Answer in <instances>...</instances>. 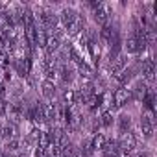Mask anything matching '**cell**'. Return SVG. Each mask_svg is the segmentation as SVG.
Segmentation results:
<instances>
[{
	"instance_id": "obj_1",
	"label": "cell",
	"mask_w": 157,
	"mask_h": 157,
	"mask_svg": "<svg viewBox=\"0 0 157 157\" xmlns=\"http://www.w3.org/2000/svg\"><path fill=\"white\" fill-rule=\"evenodd\" d=\"M117 144H118V150L122 155H131V151L137 148V135L133 131L120 133L117 139Z\"/></svg>"
},
{
	"instance_id": "obj_2",
	"label": "cell",
	"mask_w": 157,
	"mask_h": 157,
	"mask_svg": "<svg viewBox=\"0 0 157 157\" xmlns=\"http://www.w3.org/2000/svg\"><path fill=\"white\" fill-rule=\"evenodd\" d=\"M133 98H131V93H129V89L128 87H118V89H115V93L111 94V107H109V111H113V109H120V107H124L128 102H131Z\"/></svg>"
},
{
	"instance_id": "obj_3",
	"label": "cell",
	"mask_w": 157,
	"mask_h": 157,
	"mask_svg": "<svg viewBox=\"0 0 157 157\" xmlns=\"http://www.w3.org/2000/svg\"><path fill=\"white\" fill-rule=\"evenodd\" d=\"M78 15H80V13H78L74 8H70V6H65V8H61V11L57 13V17H59V26H61L63 30L70 28V26L76 22Z\"/></svg>"
},
{
	"instance_id": "obj_4",
	"label": "cell",
	"mask_w": 157,
	"mask_h": 157,
	"mask_svg": "<svg viewBox=\"0 0 157 157\" xmlns=\"http://www.w3.org/2000/svg\"><path fill=\"white\" fill-rule=\"evenodd\" d=\"M140 72H142V80L146 83H153L155 82V63H153V57L151 56H146L140 63Z\"/></svg>"
},
{
	"instance_id": "obj_5",
	"label": "cell",
	"mask_w": 157,
	"mask_h": 157,
	"mask_svg": "<svg viewBox=\"0 0 157 157\" xmlns=\"http://www.w3.org/2000/svg\"><path fill=\"white\" fill-rule=\"evenodd\" d=\"M128 63H129V56H128V54H118L113 61H109L107 72H109L111 76H117V74H120L124 68H128Z\"/></svg>"
},
{
	"instance_id": "obj_6",
	"label": "cell",
	"mask_w": 157,
	"mask_h": 157,
	"mask_svg": "<svg viewBox=\"0 0 157 157\" xmlns=\"http://www.w3.org/2000/svg\"><path fill=\"white\" fill-rule=\"evenodd\" d=\"M109 19H111V6L109 4H102L98 10L93 11V21L102 28L105 24H109Z\"/></svg>"
},
{
	"instance_id": "obj_7",
	"label": "cell",
	"mask_w": 157,
	"mask_h": 157,
	"mask_svg": "<svg viewBox=\"0 0 157 157\" xmlns=\"http://www.w3.org/2000/svg\"><path fill=\"white\" fill-rule=\"evenodd\" d=\"M153 129H155V126H153V115L151 113H142L140 115V133H142V137L150 140L153 137Z\"/></svg>"
},
{
	"instance_id": "obj_8",
	"label": "cell",
	"mask_w": 157,
	"mask_h": 157,
	"mask_svg": "<svg viewBox=\"0 0 157 157\" xmlns=\"http://www.w3.org/2000/svg\"><path fill=\"white\" fill-rule=\"evenodd\" d=\"M8 117H10V122H19L21 118H24V104L21 102H13L8 105Z\"/></svg>"
},
{
	"instance_id": "obj_9",
	"label": "cell",
	"mask_w": 157,
	"mask_h": 157,
	"mask_svg": "<svg viewBox=\"0 0 157 157\" xmlns=\"http://www.w3.org/2000/svg\"><path fill=\"white\" fill-rule=\"evenodd\" d=\"M131 126H133L131 115H128V113H120L118 118H117V129H118V135H120V133H126V131H131Z\"/></svg>"
},
{
	"instance_id": "obj_10",
	"label": "cell",
	"mask_w": 157,
	"mask_h": 157,
	"mask_svg": "<svg viewBox=\"0 0 157 157\" xmlns=\"http://www.w3.org/2000/svg\"><path fill=\"white\" fill-rule=\"evenodd\" d=\"M0 137L4 140H10V139H15L17 137V126L13 122H2L0 124Z\"/></svg>"
},
{
	"instance_id": "obj_11",
	"label": "cell",
	"mask_w": 157,
	"mask_h": 157,
	"mask_svg": "<svg viewBox=\"0 0 157 157\" xmlns=\"http://www.w3.org/2000/svg\"><path fill=\"white\" fill-rule=\"evenodd\" d=\"M98 122H100V128H102V129H109V128L115 124V115H113V111L102 109L100 115H98Z\"/></svg>"
},
{
	"instance_id": "obj_12",
	"label": "cell",
	"mask_w": 157,
	"mask_h": 157,
	"mask_svg": "<svg viewBox=\"0 0 157 157\" xmlns=\"http://www.w3.org/2000/svg\"><path fill=\"white\" fill-rule=\"evenodd\" d=\"M41 93H43V98H44L46 102H52V100L56 98V83L43 80V83H41Z\"/></svg>"
},
{
	"instance_id": "obj_13",
	"label": "cell",
	"mask_w": 157,
	"mask_h": 157,
	"mask_svg": "<svg viewBox=\"0 0 157 157\" xmlns=\"http://www.w3.org/2000/svg\"><path fill=\"white\" fill-rule=\"evenodd\" d=\"M91 140H93V150L94 151H102V148L105 146V142H107V135L105 133H102V131H98V133H94V135H91Z\"/></svg>"
},
{
	"instance_id": "obj_14",
	"label": "cell",
	"mask_w": 157,
	"mask_h": 157,
	"mask_svg": "<svg viewBox=\"0 0 157 157\" xmlns=\"http://www.w3.org/2000/svg\"><path fill=\"white\" fill-rule=\"evenodd\" d=\"M21 148H22V139H19V137L10 139V140H6V144H4V150H6V151H11V153H17Z\"/></svg>"
},
{
	"instance_id": "obj_15",
	"label": "cell",
	"mask_w": 157,
	"mask_h": 157,
	"mask_svg": "<svg viewBox=\"0 0 157 157\" xmlns=\"http://www.w3.org/2000/svg\"><path fill=\"white\" fill-rule=\"evenodd\" d=\"M61 104L63 105H74V100H76V91L74 89H65L63 94H61Z\"/></svg>"
},
{
	"instance_id": "obj_16",
	"label": "cell",
	"mask_w": 157,
	"mask_h": 157,
	"mask_svg": "<svg viewBox=\"0 0 157 157\" xmlns=\"http://www.w3.org/2000/svg\"><path fill=\"white\" fill-rule=\"evenodd\" d=\"M0 157H17V155L11 151H6V150H0Z\"/></svg>"
},
{
	"instance_id": "obj_17",
	"label": "cell",
	"mask_w": 157,
	"mask_h": 157,
	"mask_svg": "<svg viewBox=\"0 0 157 157\" xmlns=\"http://www.w3.org/2000/svg\"><path fill=\"white\" fill-rule=\"evenodd\" d=\"M131 157H151V155H150L148 151H137V153H135V155H131Z\"/></svg>"
},
{
	"instance_id": "obj_18",
	"label": "cell",
	"mask_w": 157,
	"mask_h": 157,
	"mask_svg": "<svg viewBox=\"0 0 157 157\" xmlns=\"http://www.w3.org/2000/svg\"><path fill=\"white\" fill-rule=\"evenodd\" d=\"M2 70H4V68H2V67H0V74H2Z\"/></svg>"
}]
</instances>
